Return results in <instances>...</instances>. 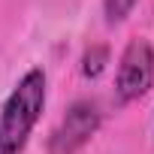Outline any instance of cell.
Listing matches in <instances>:
<instances>
[{
  "label": "cell",
  "instance_id": "obj_5",
  "mask_svg": "<svg viewBox=\"0 0 154 154\" xmlns=\"http://www.w3.org/2000/svg\"><path fill=\"white\" fill-rule=\"evenodd\" d=\"M139 3V0H103V12H106V21L109 24H118V21H124L130 12H133V6Z\"/></svg>",
  "mask_w": 154,
  "mask_h": 154
},
{
  "label": "cell",
  "instance_id": "obj_4",
  "mask_svg": "<svg viewBox=\"0 0 154 154\" xmlns=\"http://www.w3.org/2000/svg\"><path fill=\"white\" fill-rule=\"evenodd\" d=\"M106 60H109V51H106L103 45H94V48H88L85 57H82V72L91 75V79H97V75L106 69Z\"/></svg>",
  "mask_w": 154,
  "mask_h": 154
},
{
  "label": "cell",
  "instance_id": "obj_3",
  "mask_svg": "<svg viewBox=\"0 0 154 154\" xmlns=\"http://www.w3.org/2000/svg\"><path fill=\"white\" fill-rule=\"evenodd\" d=\"M100 109L91 100H75L48 136V154H79L100 130Z\"/></svg>",
  "mask_w": 154,
  "mask_h": 154
},
{
  "label": "cell",
  "instance_id": "obj_2",
  "mask_svg": "<svg viewBox=\"0 0 154 154\" xmlns=\"http://www.w3.org/2000/svg\"><path fill=\"white\" fill-rule=\"evenodd\" d=\"M151 85H154V48L148 39H130L121 54L118 79H115L118 103H133L145 97Z\"/></svg>",
  "mask_w": 154,
  "mask_h": 154
},
{
  "label": "cell",
  "instance_id": "obj_1",
  "mask_svg": "<svg viewBox=\"0 0 154 154\" xmlns=\"http://www.w3.org/2000/svg\"><path fill=\"white\" fill-rule=\"evenodd\" d=\"M45 106V72L30 69L15 85L0 112V154H18Z\"/></svg>",
  "mask_w": 154,
  "mask_h": 154
}]
</instances>
